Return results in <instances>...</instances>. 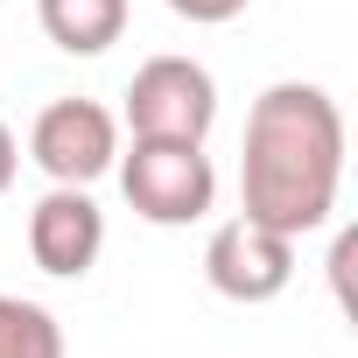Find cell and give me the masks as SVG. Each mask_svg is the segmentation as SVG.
I'll return each instance as SVG.
<instances>
[{"label":"cell","mask_w":358,"mask_h":358,"mask_svg":"<svg viewBox=\"0 0 358 358\" xmlns=\"http://www.w3.org/2000/svg\"><path fill=\"white\" fill-rule=\"evenodd\" d=\"M0 358H64L57 316L29 295H0Z\"/></svg>","instance_id":"cell-8"},{"label":"cell","mask_w":358,"mask_h":358,"mask_svg":"<svg viewBox=\"0 0 358 358\" xmlns=\"http://www.w3.org/2000/svg\"><path fill=\"white\" fill-rule=\"evenodd\" d=\"M29 253H36V267L57 274V281L92 274L99 253H106V211L92 204V190L50 183V190L36 197V211H29Z\"/></svg>","instance_id":"cell-6"},{"label":"cell","mask_w":358,"mask_h":358,"mask_svg":"<svg viewBox=\"0 0 358 358\" xmlns=\"http://www.w3.org/2000/svg\"><path fill=\"white\" fill-rule=\"evenodd\" d=\"M29 162L50 176V183H78L92 190L99 176L120 162V120L99 99H57L36 113L29 127Z\"/></svg>","instance_id":"cell-4"},{"label":"cell","mask_w":358,"mask_h":358,"mask_svg":"<svg viewBox=\"0 0 358 358\" xmlns=\"http://www.w3.org/2000/svg\"><path fill=\"white\" fill-rule=\"evenodd\" d=\"M218 120V78L197 57H148L127 85V127L141 141H204Z\"/></svg>","instance_id":"cell-3"},{"label":"cell","mask_w":358,"mask_h":358,"mask_svg":"<svg viewBox=\"0 0 358 358\" xmlns=\"http://www.w3.org/2000/svg\"><path fill=\"white\" fill-rule=\"evenodd\" d=\"M344 183V113L323 85L281 78L246 113V155H239V211L302 239L330 225Z\"/></svg>","instance_id":"cell-1"},{"label":"cell","mask_w":358,"mask_h":358,"mask_svg":"<svg viewBox=\"0 0 358 358\" xmlns=\"http://www.w3.org/2000/svg\"><path fill=\"white\" fill-rule=\"evenodd\" d=\"M120 190L148 225H197L218 204V169L204 141H141L120 155Z\"/></svg>","instance_id":"cell-2"},{"label":"cell","mask_w":358,"mask_h":358,"mask_svg":"<svg viewBox=\"0 0 358 358\" xmlns=\"http://www.w3.org/2000/svg\"><path fill=\"white\" fill-rule=\"evenodd\" d=\"M253 8V0H169V15H183V22H197V29H225V22H239Z\"/></svg>","instance_id":"cell-9"},{"label":"cell","mask_w":358,"mask_h":358,"mask_svg":"<svg viewBox=\"0 0 358 358\" xmlns=\"http://www.w3.org/2000/svg\"><path fill=\"white\" fill-rule=\"evenodd\" d=\"M204 281L225 295V302H274L288 281H295V239L260 225V218H225L211 239H204Z\"/></svg>","instance_id":"cell-5"},{"label":"cell","mask_w":358,"mask_h":358,"mask_svg":"<svg viewBox=\"0 0 358 358\" xmlns=\"http://www.w3.org/2000/svg\"><path fill=\"white\" fill-rule=\"evenodd\" d=\"M36 22L64 57H99L127 36V0H36Z\"/></svg>","instance_id":"cell-7"},{"label":"cell","mask_w":358,"mask_h":358,"mask_svg":"<svg viewBox=\"0 0 358 358\" xmlns=\"http://www.w3.org/2000/svg\"><path fill=\"white\" fill-rule=\"evenodd\" d=\"M15 169H22V155H15V134H8V120H0V190L15 183Z\"/></svg>","instance_id":"cell-10"}]
</instances>
